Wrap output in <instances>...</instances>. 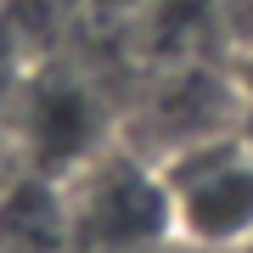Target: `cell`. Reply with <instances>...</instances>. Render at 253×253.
I'll return each instance as SVG.
<instances>
[{
	"instance_id": "cell-2",
	"label": "cell",
	"mask_w": 253,
	"mask_h": 253,
	"mask_svg": "<svg viewBox=\"0 0 253 253\" xmlns=\"http://www.w3.org/2000/svg\"><path fill=\"white\" fill-rule=\"evenodd\" d=\"M158 169L169 186L180 248H197V253L253 248V135L242 124L158 158Z\"/></svg>"
},
{
	"instance_id": "cell-6",
	"label": "cell",
	"mask_w": 253,
	"mask_h": 253,
	"mask_svg": "<svg viewBox=\"0 0 253 253\" xmlns=\"http://www.w3.org/2000/svg\"><path fill=\"white\" fill-rule=\"evenodd\" d=\"M248 253H253V248H248Z\"/></svg>"
},
{
	"instance_id": "cell-5",
	"label": "cell",
	"mask_w": 253,
	"mask_h": 253,
	"mask_svg": "<svg viewBox=\"0 0 253 253\" xmlns=\"http://www.w3.org/2000/svg\"><path fill=\"white\" fill-rule=\"evenodd\" d=\"M231 17V45H253V0H225Z\"/></svg>"
},
{
	"instance_id": "cell-3",
	"label": "cell",
	"mask_w": 253,
	"mask_h": 253,
	"mask_svg": "<svg viewBox=\"0 0 253 253\" xmlns=\"http://www.w3.org/2000/svg\"><path fill=\"white\" fill-rule=\"evenodd\" d=\"M23 129L34 163H45L51 180L79 169L96 146H107V135H96V107L79 84H34L23 101Z\"/></svg>"
},
{
	"instance_id": "cell-1",
	"label": "cell",
	"mask_w": 253,
	"mask_h": 253,
	"mask_svg": "<svg viewBox=\"0 0 253 253\" xmlns=\"http://www.w3.org/2000/svg\"><path fill=\"white\" fill-rule=\"evenodd\" d=\"M62 214L68 253H158L174 242L163 169L129 141L96 146L62 174Z\"/></svg>"
},
{
	"instance_id": "cell-4",
	"label": "cell",
	"mask_w": 253,
	"mask_h": 253,
	"mask_svg": "<svg viewBox=\"0 0 253 253\" xmlns=\"http://www.w3.org/2000/svg\"><path fill=\"white\" fill-rule=\"evenodd\" d=\"M231 73H236V96H242V129L253 135V45H236Z\"/></svg>"
}]
</instances>
